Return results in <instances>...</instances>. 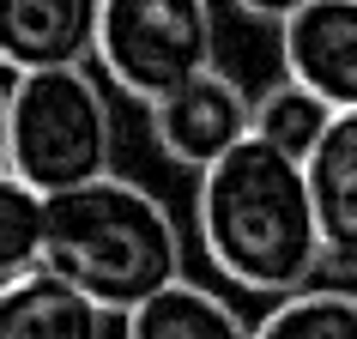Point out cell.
Segmentation results:
<instances>
[{"mask_svg":"<svg viewBox=\"0 0 357 339\" xmlns=\"http://www.w3.org/2000/svg\"><path fill=\"white\" fill-rule=\"evenodd\" d=\"M194 236L212 273L248 297H284L327 266L309 170L303 158L266 146L261 133L200 170Z\"/></svg>","mask_w":357,"mask_h":339,"instance_id":"6da1fadb","label":"cell"},{"mask_svg":"<svg viewBox=\"0 0 357 339\" xmlns=\"http://www.w3.org/2000/svg\"><path fill=\"white\" fill-rule=\"evenodd\" d=\"M43 266L73 279L109 315H128L133 303L182 279V225L146 182L103 170L79 188L49 194Z\"/></svg>","mask_w":357,"mask_h":339,"instance_id":"7a4b0ae2","label":"cell"},{"mask_svg":"<svg viewBox=\"0 0 357 339\" xmlns=\"http://www.w3.org/2000/svg\"><path fill=\"white\" fill-rule=\"evenodd\" d=\"M6 170H19L43 194L79 188V182L115 170V110L91 61L13 73Z\"/></svg>","mask_w":357,"mask_h":339,"instance_id":"3957f363","label":"cell"},{"mask_svg":"<svg viewBox=\"0 0 357 339\" xmlns=\"http://www.w3.org/2000/svg\"><path fill=\"white\" fill-rule=\"evenodd\" d=\"M97 73L133 103H158L218 67V6L212 0H103Z\"/></svg>","mask_w":357,"mask_h":339,"instance_id":"277c9868","label":"cell"},{"mask_svg":"<svg viewBox=\"0 0 357 339\" xmlns=\"http://www.w3.org/2000/svg\"><path fill=\"white\" fill-rule=\"evenodd\" d=\"M146 115H151L158 151H164L169 164H182V170L218 164L230 146H243L248 133H255V97L225 67H206L188 85L164 91L158 103H146Z\"/></svg>","mask_w":357,"mask_h":339,"instance_id":"5b68a950","label":"cell"},{"mask_svg":"<svg viewBox=\"0 0 357 339\" xmlns=\"http://www.w3.org/2000/svg\"><path fill=\"white\" fill-rule=\"evenodd\" d=\"M279 61L333 110H357V0H303L279 24Z\"/></svg>","mask_w":357,"mask_h":339,"instance_id":"8992f818","label":"cell"},{"mask_svg":"<svg viewBox=\"0 0 357 339\" xmlns=\"http://www.w3.org/2000/svg\"><path fill=\"white\" fill-rule=\"evenodd\" d=\"M103 0H0V67H73L97 61Z\"/></svg>","mask_w":357,"mask_h":339,"instance_id":"52a82bcc","label":"cell"},{"mask_svg":"<svg viewBox=\"0 0 357 339\" xmlns=\"http://www.w3.org/2000/svg\"><path fill=\"white\" fill-rule=\"evenodd\" d=\"M303 170H309V194H315L327 266L357 273V110H333Z\"/></svg>","mask_w":357,"mask_h":339,"instance_id":"ba28073f","label":"cell"},{"mask_svg":"<svg viewBox=\"0 0 357 339\" xmlns=\"http://www.w3.org/2000/svg\"><path fill=\"white\" fill-rule=\"evenodd\" d=\"M103 303L55 266H31L0 285V339H103Z\"/></svg>","mask_w":357,"mask_h":339,"instance_id":"9c48e42d","label":"cell"},{"mask_svg":"<svg viewBox=\"0 0 357 339\" xmlns=\"http://www.w3.org/2000/svg\"><path fill=\"white\" fill-rule=\"evenodd\" d=\"M121 321H128V339H255V327L230 309V297L194 279L164 285L158 297L133 303Z\"/></svg>","mask_w":357,"mask_h":339,"instance_id":"30bf717a","label":"cell"},{"mask_svg":"<svg viewBox=\"0 0 357 339\" xmlns=\"http://www.w3.org/2000/svg\"><path fill=\"white\" fill-rule=\"evenodd\" d=\"M255 339H357V291L309 279L273 297V309L255 321Z\"/></svg>","mask_w":357,"mask_h":339,"instance_id":"8fae6325","label":"cell"},{"mask_svg":"<svg viewBox=\"0 0 357 339\" xmlns=\"http://www.w3.org/2000/svg\"><path fill=\"white\" fill-rule=\"evenodd\" d=\"M327 121H333V103L321 91H309L303 79H273L261 97H255V133H261L266 146L291 151V158H309L315 151V140L327 133Z\"/></svg>","mask_w":357,"mask_h":339,"instance_id":"7c38bea8","label":"cell"},{"mask_svg":"<svg viewBox=\"0 0 357 339\" xmlns=\"http://www.w3.org/2000/svg\"><path fill=\"white\" fill-rule=\"evenodd\" d=\"M49 243V194L24 182L19 170H0V285L43 266Z\"/></svg>","mask_w":357,"mask_h":339,"instance_id":"4fadbf2b","label":"cell"},{"mask_svg":"<svg viewBox=\"0 0 357 339\" xmlns=\"http://www.w3.org/2000/svg\"><path fill=\"white\" fill-rule=\"evenodd\" d=\"M230 6H236V13H248V19H261V24H284L303 0H230Z\"/></svg>","mask_w":357,"mask_h":339,"instance_id":"5bb4252c","label":"cell"},{"mask_svg":"<svg viewBox=\"0 0 357 339\" xmlns=\"http://www.w3.org/2000/svg\"><path fill=\"white\" fill-rule=\"evenodd\" d=\"M6 133H13V85H0V170H6Z\"/></svg>","mask_w":357,"mask_h":339,"instance_id":"9a60e30c","label":"cell"}]
</instances>
